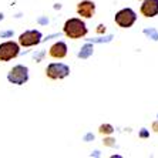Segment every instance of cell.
<instances>
[{
  "instance_id": "obj_18",
  "label": "cell",
  "mask_w": 158,
  "mask_h": 158,
  "mask_svg": "<svg viewBox=\"0 0 158 158\" xmlns=\"http://www.w3.org/2000/svg\"><path fill=\"white\" fill-rule=\"evenodd\" d=\"M39 23H40V24H47V23H48V19L40 17V19H39Z\"/></svg>"
},
{
  "instance_id": "obj_3",
  "label": "cell",
  "mask_w": 158,
  "mask_h": 158,
  "mask_svg": "<svg viewBox=\"0 0 158 158\" xmlns=\"http://www.w3.org/2000/svg\"><path fill=\"white\" fill-rule=\"evenodd\" d=\"M7 80L10 81L11 84H17V85L24 84V83H27V80H29V69H27L26 66L17 64V66H15L9 71Z\"/></svg>"
},
{
  "instance_id": "obj_10",
  "label": "cell",
  "mask_w": 158,
  "mask_h": 158,
  "mask_svg": "<svg viewBox=\"0 0 158 158\" xmlns=\"http://www.w3.org/2000/svg\"><path fill=\"white\" fill-rule=\"evenodd\" d=\"M93 50H94L93 44H90V43L84 44L83 48H81V52L78 53V59H88V57L93 54Z\"/></svg>"
},
{
  "instance_id": "obj_8",
  "label": "cell",
  "mask_w": 158,
  "mask_h": 158,
  "mask_svg": "<svg viewBox=\"0 0 158 158\" xmlns=\"http://www.w3.org/2000/svg\"><path fill=\"white\" fill-rule=\"evenodd\" d=\"M144 17H154L158 15V0H144L140 7Z\"/></svg>"
},
{
  "instance_id": "obj_9",
  "label": "cell",
  "mask_w": 158,
  "mask_h": 158,
  "mask_svg": "<svg viewBox=\"0 0 158 158\" xmlns=\"http://www.w3.org/2000/svg\"><path fill=\"white\" fill-rule=\"evenodd\" d=\"M48 54L53 59H64L67 56V44L64 41H57L50 47Z\"/></svg>"
},
{
  "instance_id": "obj_12",
  "label": "cell",
  "mask_w": 158,
  "mask_h": 158,
  "mask_svg": "<svg viewBox=\"0 0 158 158\" xmlns=\"http://www.w3.org/2000/svg\"><path fill=\"white\" fill-rule=\"evenodd\" d=\"M144 34L150 36L152 40H158V31L155 29H145L144 30Z\"/></svg>"
},
{
  "instance_id": "obj_2",
  "label": "cell",
  "mask_w": 158,
  "mask_h": 158,
  "mask_svg": "<svg viewBox=\"0 0 158 158\" xmlns=\"http://www.w3.org/2000/svg\"><path fill=\"white\" fill-rule=\"evenodd\" d=\"M20 53V44L15 41H4L0 44V61H10Z\"/></svg>"
},
{
  "instance_id": "obj_5",
  "label": "cell",
  "mask_w": 158,
  "mask_h": 158,
  "mask_svg": "<svg viewBox=\"0 0 158 158\" xmlns=\"http://www.w3.org/2000/svg\"><path fill=\"white\" fill-rule=\"evenodd\" d=\"M70 74V67L63 63H52L46 69V76L52 80H61Z\"/></svg>"
},
{
  "instance_id": "obj_19",
  "label": "cell",
  "mask_w": 158,
  "mask_h": 158,
  "mask_svg": "<svg viewBox=\"0 0 158 158\" xmlns=\"http://www.w3.org/2000/svg\"><path fill=\"white\" fill-rule=\"evenodd\" d=\"M90 140H94V135H93V134H87V135L84 137V141H90Z\"/></svg>"
},
{
  "instance_id": "obj_16",
  "label": "cell",
  "mask_w": 158,
  "mask_h": 158,
  "mask_svg": "<svg viewBox=\"0 0 158 158\" xmlns=\"http://www.w3.org/2000/svg\"><path fill=\"white\" fill-rule=\"evenodd\" d=\"M148 135H150V134H148V131H147V130H145V128H143V130H141V132H140V137H141V138H147Z\"/></svg>"
},
{
  "instance_id": "obj_4",
  "label": "cell",
  "mask_w": 158,
  "mask_h": 158,
  "mask_svg": "<svg viewBox=\"0 0 158 158\" xmlns=\"http://www.w3.org/2000/svg\"><path fill=\"white\" fill-rule=\"evenodd\" d=\"M137 20V15L135 11L132 10V9H121L120 11L115 13V17H114V22L117 23L120 27L123 29H128L131 27Z\"/></svg>"
},
{
  "instance_id": "obj_11",
  "label": "cell",
  "mask_w": 158,
  "mask_h": 158,
  "mask_svg": "<svg viewBox=\"0 0 158 158\" xmlns=\"http://www.w3.org/2000/svg\"><path fill=\"white\" fill-rule=\"evenodd\" d=\"M98 132L103 134V135H110V134L114 132V127L111 124H101L98 127Z\"/></svg>"
},
{
  "instance_id": "obj_13",
  "label": "cell",
  "mask_w": 158,
  "mask_h": 158,
  "mask_svg": "<svg viewBox=\"0 0 158 158\" xmlns=\"http://www.w3.org/2000/svg\"><path fill=\"white\" fill-rule=\"evenodd\" d=\"M103 144L106 145V147H114V145H115V140H114V138H110V137H108V138H104Z\"/></svg>"
},
{
  "instance_id": "obj_15",
  "label": "cell",
  "mask_w": 158,
  "mask_h": 158,
  "mask_svg": "<svg viewBox=\"0 0 158 158\" xmlns=\"http://www.w3.org/2000/svg\"><path fill=\"white\" fill-rule=\"evenodd\" d=\"M0 36H2V37H11V36H13V30H9V31H2V33H0Z\"/></svg>"
},
{
  "instance_id": "obj_21",
  "label": "cell",
  "mask_w": 158,
  "mask_h": 158,
  "mask_svg": "<svg viewBox=\"0 0 158 158\" xmlns=\"http://www.w3.org/2000/svg\"><path fill=\"white\" fill-rule=\"evenodd\" d=\"M157 117H158V115H157Z\"/></svg>"
},
{
  "instance_id": "obj_1",
  "label": "cell",
  "mask_w": 158,
  "mask_h": 158,
  "mask_svg": "<svg viewBox=\"0 0 158 158\" xmlns=\"http://www.w3.org/2000/svg\"><path fill=\"white\" fill-rule=\"evenodd\" d=\"M63 31L69 39H73V40H77V39H83V37L87 34V26L85 23L81 20V19L73 17L69 19L66 23H64V27H63Z\"/></svg>"
},
{
  "instance_id": "obj_6",
  "label": "cell",
  "mask_w": 158,
  "mask_h": 158,
  "mask_svg": "<svg viewBox=\"0 0 158 158\" xmlns=\"http://www.w3.org/2000/svg\"><path fill=\"white\" fill-rule=\"evenodd\" d=\"M41 33L39 30H27L19 36V44L23 47H31L41 41Z\"/></svg>"
},
{
  "instance_id": "obj_7",
  "label": "cell",
  "mask_w": 158,
  "mask_h": 158,
  "mask_svg": "<svg viewBox=\"0 0 158 158\" xmlns=\"http://www.w3.org/2000/svg\"><path fill=\"white\" fill-rule=\"evenodd\" d=\"M77 13L84 19H91L96 13V3L91 0H83L77 4Z\"/></svg>"
},
{
  "instance_id": "obj_17",
  "label": "cell",
  "mask_w": 158,
  "mask_h": 158,
  "mask_svg": "<svg viewBox=\"0 0 158 158\" xmlns=\"http://www.w3.org/2000/svg\"><path fill=\"white\" fill-rule=\"evenodd\" d=\"M151 128L154 130L155 132H158V120H157V121H154V123H152V125H151Z\"/></svg>"
},
{
  "instance_id": "obj_20",
  "label": "cell",
  "mask_w": 158,
  "mask_h": 158,
  "mask_svg": "<svg viewBox=\"0 0 158 158\" xmlns=\"http://www.w3.org/2000/svg\"><path fill=\"white\" fill-rule=\"evenodd\" d=\"M3 17H4V16L2 15V13H0V20H3Z\"/></svg>"
},
{
  "instance_id": "obj_14",
  "label": "cell",
  "mask_w": 158,
  "mask_h": 158,
  "mask_svg": "<svg viewBox=\"0 0 158 158\" xmlns=\"http://www.w3.org/2000/svg\"><path fill=\"white\" fill-rule=\"evenodd\" d=\"M104 31H106V26H104V24H98V26H97V33L103 34Z\"/></svg>"
}]
</instances>
